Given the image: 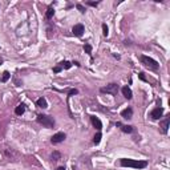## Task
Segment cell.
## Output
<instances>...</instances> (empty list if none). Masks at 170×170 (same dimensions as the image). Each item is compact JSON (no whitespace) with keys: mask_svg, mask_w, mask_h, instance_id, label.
I'll return each instance as SVG.
<instances>
[{"mask_svg":"<svg viewBox=\"0 0 170 170\" xmlns=\"http://www.w3.org/2000/svg\"><path fill=\"white\" fill-rule=\"evenodd\" d=\"M56 170H65V167H64V166H60V167H57Z\"/></svg>","mask_w":170,"mask_h":170,"instance_id":"28","label":"cell"},{"mask_svg":"<svg viewBox=\"0 0 170 170\" xmlns=\"http://www.w3.org/2000/svg\"><path fill=\"white\" fill-rule=\"evenodd\" d=\"M90 121H92V125L97 129V130H101V129H102V124H101V121L96 116H90Z\"/></svg>","mask_w":170,"mask_h":170,"instance_id":"10","label":"cell"},{"mask_svg":"<svg viewBox=\"0 0 170 170\" xmlns=\"http://www.w3.org/2000/svg\"><path fill=\"white\" fill-rule=\"evenodd\" d=\"M140 77H141V79H142V80H145V81H146L145 76H144V73H140Z\"/></svg>","mask_w":170,"mask_h":170,"instance_id":"27","label":"cell"},{"mask_svg":"<svg viewBox=\"0 0 170 170\" xmlns=\"http://www.w3.org/2000/svg\"><path fill=\"white\" fill-rule=\"evenodd\" d=\"M169 124H170V117L167 116V117H165V120L161 122V130H162L163 134H166L167 130H169Z\"/></svg>","mask_w":170,"mask_h":170,"instance_id":"9","label":"cell"},{"mask_svg":"<svg viewBox=\"0 0 170 170\" xmlns=\"http://www.w3.org/2000/svg\"><path fill=\"white\" fill-rule=\"evenodd\" d=\"M61 69H63L61 66H55V68H53V72H55V73H59Z\"/></svg>","mask_w":170,"mask_h":170,"instance_id":"26","label":"cell"},{"mask_svg":"<svg viewBox=\"0 0 170 170\" xmlns=\"http://www.w3.org/2000/svg\"><path fill=\"white\" fill-rule=\"evenodd\" d=\"M65 133L63 132H60V133H56V134H53V137L51 138V142L52 144H60V142H63L64 140H65Z\"/></svg>","mask_w":170,"mask_h":170,"instance_id":"7","label":"cell"},{"mask_svg":"<svg viewBox=\"0 0 170 170\" xmlns=\"http://www.w3.org/2000/svg\"><path fill=\"white\" fill-rule=\"evenodd\" d=\"M101 137H102V135H101V133H97V134L94 135V137H93V144H94V145H98V144H100Z\"/></svg>","mask_w":170,"mask_h":170,"instance_id":"18","label":"cell"},{"mask_svg":"<svg viewBox=\"0 0 170 170\" xmlns=\"http://www.w3.org/2000/svg\"><path fill=\"white\" fill-rule=\"evenodd\" d=\"M108 33H109V29H108V27H106V24H102V35L106 37L108 36Z\"/></svg>","mask_w":170,"mask_h":170,"instance_id":"22","label":"cell"},{"mask_svg":"<svg viewBox=\"0 0 170 170\" xmlns=\"http://www.w3.org/2000/svg\"><path fill=\"white\" fill-rule=\"evenodd\" d=\"M76 7H77V9L80 11L81 14H85V8H84V7H83V5H81V4H77Z\"/></svg>","mask_w":170,"mask_h":170,"instance_id":"23","label":"cell"},{"mask_svg":"<svg viewBox=\"0 0 170 170\" xmlns=\"http://www.w3.org/2000/svg\"><path fill=\"white\" fill-rule=\"evenodd\" d=\"M140 60H141V63H142L146 68H149V69H152V70H158L160 69V64L157 63L154 59L149 57V56H145V55L140 56Z\"/></svg>","mask_w":170,"mask_h":170,"instance_id":"2","label":"cell"},{"mask_svg":"<svg viewBox=\"0 0 170 170\" xmlns=\"http://www.w3.org/2000/svg\"><path fill=\"white\" fill-rule=\"evenodd\" d=\"M53 15H55V9H53L52 7H49L48 9H47V14H45V19H47V20H51V19L53 18Z\"/></svg>","mask_w":170,"mask_h":170,"instance_id":"16","label":"cell"},{"mask_svg":"<svg viewBox=\"0 0 170 170\" xmlns=\"http://www.w3.org/2000/svg\"><path fill=\"white\" fill-rule=\"evenodd\" d=\"M116 126H120V128H121V130L124 133H132L133 130H134V129H133V126H129V125H122L121 122H117V124H116Z\"/></svg>","mask_w":170,"mask_h":170,"instance_id":"12","label":"cell"},{"mask_svg":"<svg viewBox=\"0 0 170 170\" xmlns=\"http://www.w3.org/2000/svg\"><path fill=\"white\" fill-rule=\"evenodd\" d=\"M101 93H109L112 96H117V92H118V85L117 84H109L106 85L105 88H101Z\"/></svg>","mask_w":170,"mask_h":170,"instance_id":"4","label":"cell"},{"mask_svg":"<svg viewBox=\"0 0 170 170\" xmlns=\"http://www.w3.org/2000/svg\"><path fill=\"white\" fill-rule=\"evenodd\" d=\"M9 77H11L9 72H7V70H5V72L3 73V77H1V81H3V83H5V81H8V80H9Z\"/></svg>","mask_w":170,"mask_h":170,"instance_id":"20","label":"cell"},{"mask_svg":"<svg viewBox=\"0 0 170 170\" xmlns=\"http://www.w3.org/2000/svg\"><path fill=\"white\" fill-rule=\"evenodd\" d=\"M121 116L125 120H130V118L133 117V109L132 108H126V109H124V110L121 112Z\"/></svg>","mask_w":170,"mask_h":170,"instance_id":"11","label":"cell"},{"mask_svg":"<svg viewBox=\"0 0 170 170\" xmlns=\"http://www.w3.org/2000/svg\"><path fill=\"white\" fill-rule=\"evenodd\" d=\"M121 166L125 167H134V169H145L148 166V161H137V160H129V158H122L120 161Z\"/></svg>","mask_w":170,"mask_h":170,"instance_id":"1","label":"cell"},{"mask_svg":"<svg viewBox=\"0 0 170 170\" xmlns=\"http://www.w3.org/2000/svg\"><path fill=\"white\" fill-rule=\"evenodd\" d=\"M84 31H85V28H84L83 24H76L75 27H73L72 32H73V35L77 36V37H80V36H83Z\"/></svg>","mask_w":170,"mask_h":170,"instance_id":"8","label":"cell"},{"mask_svg":"<svg viewBox=\"0 0 170 170\" xmlns=\"http://www.w3.org/2000/svg\"><path fill=\"white\" fill-rule=\"evenodd\" d=\"M88 5H92V7H97L98 5V1H96V3H94V1H88Z\"/></svg>","mask_w":170,"mask_h":170,"instance_id":"25","label":"cell"},{"mask_svg":"<svg viewBox=\"0 0 170 170\" xmlns=\"http://www.w3.org/2000/svg\"><path fill=\"white\" fill-rule=\"evenodd\" d=\"M163 114V108H154L152 112H150V117L153 118V120H160L161 117H162Z\"/></svg>","mask_w":170,"mask_h":170,"instance_id":"6","label":"cell"},{"mask_svg":"<svg viewBox=\"0 0 170 170\" xmlns=\"http://www.w3.org/2000/svg\"><path fill=\"white\" fill-rule=\"evenodd\" d=\"M36 104H37L39 108H41V109H45V108H48V104H47V100L45 98H39L37 101H36Z\"/></svg>","mask_w":170,"mask_h":170,"instance_id":"15","label":"cell"},{"mask_svg":"<svg viewBox=\"0 0 170 170\" xmlns=\"http://www.w3.org/2000/svg\"><path fill=\"white\" fill-rule=\"evenodd\" d=\"M37 122L40 124V125L45 126V128H48V129H52L53 126H55V120H53L52 117L47 116V114H39L37 116Z\"/></svg>","mask_w":170,"mask_h":170,"instance_id":"3","label":"cell"},{"mask_svg":"<svg viewBox=\"0 0 170 170\" xmlns=\"http://www.w3.org/2000/svg\"><path fill=\"white\" fill-rule=\"evenodd\" d=\"M24 112H25V105L24 104H20L16 106V109H15V113L18 116H21V114H24Z\"/></svg>","mask_w":170,"mask_h":170,"instance_id":"14","label":"cell"},{"mask_svg":"<svg viewBox=\"0 0 170 170\" xmlns=\"http://www.w3.org/2000/svg\"><path fill=\"white\" fill-rule=\"evenodd\" d=\"M4 156L7 157V160L14 161V162H18L19 161V153L15 152V150L11 149V148H7V149L4 150Z\"/></svg>","mask_w":170,"mask_h":170,"instance_id":"5","label":"cell"},{"mask_svg":"<svg viewBox=\"0 0 170 170\" xmlns=\"http://www.w3.org/2000/svg\"><path fill=\"white\" fill-rule=\"evenodd\" d=\"M51 158H52V161H59L60 158H61V154H60V152H57V150H55V152L52 153V156H51Z\"/></svg>","mask_w":170,"mask_h":170,"instance_id":"17","label":"cell"},{"mask_svg":"<svg viewBox=\"0 0 170 170\" xmlns=\"http://www.w3.org/2000/svg\"><path fill=\"white\" fill-rule=\"evenodd\" d=\"M121 92H122V94H124V97L128 98V100H130V98L133 97V93H132V90H130V88L124 87V88L121 89Z\"/></svg>","mask_w":170,"mask_h":170,"instance_id":"13","label":"cell"},{"mask_svg":"<svg viewBox=\"0 0 170 170\" xmlns=\"http://www.w3.org/2000/svg\"><path fill=\"white\" fill-rule=\"evenodd\" d=\"M77 93H79V90L77 89H70L68 94H69V96H73V94H77Z\"/></svg>","mask_w":170,"mask_h":170,"instance_id":"24","label":"cell"},{"mask_svg":"<svg viewBox=\"0 0 170 170\" xmlns=\"http://www.w3.org/2000/svg\"><path fill=\"white\" fill-rule=\"evenodd\" d=\"M60 66L64 68V69H69L70 66H72V63H69V61H63V63H60Z\"/></svg>","mask_w":170,"mask_h":170,"instance_id":"19","label":"cell"},{"mask_svg":"<svg viewBox=\"0 0 170 170\" xmlns=\"http://www.w3.org/2000/svg\"><path fill=\"white\" fill-rule=\"evenodd\" d=\"M84 51H85L88 55H90V53H92V47H90L89 44H85L84 45Z\"/></svg>","mask_w":170,"mask_h":170,"instance_id":"21","label":"cell"}]
</instances>
